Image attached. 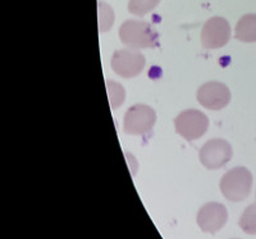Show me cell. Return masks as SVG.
Here are the masks:
<instances>
[{"label": "cell", "mask_w": 256, "mask_h": 239, "mask_svg": "<svg viewBox=\"0 0 256 239\" xmlns=\"http://www.w3.org/2000/svg\"><path fill=\"white\" fill-rule=\"evenodd\" d=\"M120 41L130 49H148L156 45L158 35L148 22L130 19L120 28Z\"/></svg>", "instance_id": "cell-1"}, {"label": "cell", "mask_w": 256, "mask_h": 239, "mask_svg": "<svg viewBox=\"0 0 256 239\" xmlns=\"http://www.w3.org/2000/svg\"><path fill=\"white\" fill-rule=\"evenodd\" d=\"M252 187V175L244 166H237L223 175L220 181V191L227 200L232 202L248 199Z\"/></svg>", "instance_id": "cell-2"}, {"label": "cell", "mask_w": 256, "mask_h": 239, "mask_svg": "<svg viewBox=\"0 0 256 239\" xmlns=\"http://www.w3.org/2000/svg\"><path fill=\"white\" fill-rule=\"evenodd\" d=\"M176 131L180 136L188 141H195L204 136L209 127V119L198 110H184L176 118Z\"/></svg>", "instance_id": "cell-3"}, {"label": "cell", "mask_w": 256, "mask_h": 239, "mask_svg": "<svg viewBox=\"0 0 256 239\" xmlns=\"http://www.w3.org/2000/svg\"><path fill=\"white\" fill-rule=\"evenodd\" d=\"M156 120L154 109L148 105H134L124 115V132L134 136H142L152 131Z\"/></svg>", "instance_id": "cell-4"}, {"label": "cell", "mask_w": 256, "mask_h": 239, "mask_svg": "<svg viewBox=\"0 0 256 239\" xmlns=\"http://www.w3.org/2000/svg\"><path fill=\"white\" fill-rule=\"evenodd\" d=\"M145 58L138 50H116L112 58V68L118 76L123 78H134L142 72Z\"/></svg>", "instance_id": "cell-5"}, {"label": "cell", "mask_w": 256, "mask_h": 239, "mask_svg": "<svg viewBox=\"0 0 256 239\" xmlns=\"http://www.w3.org/2000/svg\"><path fill=\"white\" fill-rule=\"evenodd\" d=\"M232 147L227 141L216 138L206 142L200 150L201 164L210 170L224 166L232 158Z\"/></svg>", "instance_id": "cell-6"}, {"label": "cell", "mask_w": 256, "mask_h": 239, "mask_svg": "<svg viewBox=\"0 0 256 239\" xmlns=\"http://www.w3.org/2000/svg\"><path fill=\"white\" fill-rule=\"evenodd\" d=\"M230 38V26L227 19L212 17L202 27L201 44L205 49H219L227 44Z\"/></svg>", "instance_id": "cell-7"}, {"label": "cell", "mask_w": 256, "mask_h": 239, "mask_svg": "<svg viewBox=\"0 0 256 239\" xmlns=\"http://www.w3.org/2000/svg\"><path fill=\"white\" fill-rule=\"evenodd\" d=\"M198 101L209 110H220L230 101V91L220 82H208L198 90Z\"/></svg>", "instance_id": "cell-8"}, {"label": "cell", "mask_w": 256, "mask_h": 239, "mask_svg": "<svg viewBox=\"0 0 256 239\" xmlns=\"http://www.w3.org/2000/svg\"><path fill=\"white\" fill-rule=\"evenodd\" d=\"M228 219L227 209L218 202H209L201 207L198 213L196 222L205 233L214 234L226 225Z\"/></svg>", "instance_id": "cell-9"}, {"label": "cell", "mask_w": 256, "mask_h": 239, "mask_svg": "<svg viewBox=\"0 0 256 239\" xmlns=\"http://www.w3.org/2000/svg\"><path fill=\"white\" fill-rule=\"evenodd\" d=\"M236 38L244 42H255L256 41V14L250 13L241 17L236 26Z\"/></svg>", "instance_id": "cell-10"}, {"label": "cell", "mask_w": 256, "mask_h": 239, "mask_svg": "<svg viewBox=\"0 0 256 239\" xmlns=\"http://www.w3.org/2000/svg\"><path fill=\"white\" fill-rule=\"evenodd\" d=\"M240 228L244 233L255 236L256 234V204L250 206L244 211L240 219Z\"/></svg>", "instance_id": "cell-11"}, {"label": "cell", "mask_w": 256, "mask_h": 239, "mask_svg": "<svg viewBox=\"0 0 256 239\" xmlns=\"http://www.w3.org/2000/svg\"><path fill=\"white\" fill-rule=\"evenodd\" d=\"M159 3L160 0H130L128 10L132 14L142 17V15L148 14V12H152L154 8H156Z\"/></svg>", "instance_id": "cell-12"}, {"label": "cell", "mask_w": 256, "mask_h": 239, "mask_svg": "<svg viewBox=\"0 0 256 239\" xmlns=\"http://www.w3.org/2000/svg\"><path fill=\"white\" fill-rule=\"evenodd\" d=\"M106 88H108V96H109V102H110V108L116 109L118 106H120L124 101L126 92L124 88L122 85L116 83V82L109 81L106 82Z\"/></svg>", "instance_id": "cell-13"}, {"label": "cell", "mask_w": 256, "mask_h": 239, "mask_svg": "<svg viewBox=\"0 0 256 239\" xmlns=\"http://www.w3.org/2000/svg\"><path fill=\"white\" fill-rule=\"evenodd\" d=\"M99 24H100V31L105 32V31H109L112 28V24H113L114 20V13L112 10L110 5L108 4L99 3Z\"/></svg>", "instance_id": "cell-14"}]
</instances>
